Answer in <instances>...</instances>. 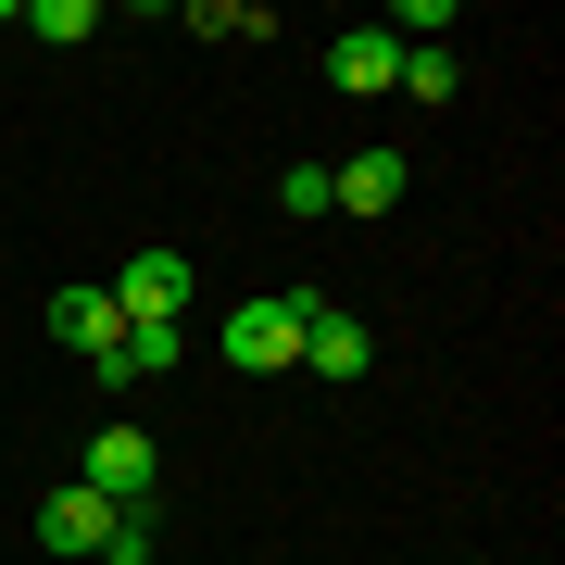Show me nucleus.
<instances>
[{
    "label": "nucleus",
    "instance_id": "1",
    "mask_svg": "<svg viewBox=\"0 0 565 565\" xmlns=\"http://www.w3.org/2000/svg\"><path fill=\"white\" fill-rule=\"evenodd\" d=\"M302 327H315V289H264V302H239L226 315V364H239V377H277V364H302Z\"/></svg>",
    "mask_w": 565,
    "mask_h": 565
},
{
    "label": "nucleus",
    "instance_id": "2",
    "mask_svg": "<svg viewBox=\"0 0 565 565\" xmlns=\"http://www.w3.org/2000/svg\"><path fill=\"white\" fill-rule=\"evenodd\" d=\"M189 302H202V264H189L177 239L126 252V277H114V315L126 327H189Z\"/></svg>",
    "mask_w": 565,
    "mask_h": 565
},
{
    "label": "nucleus",
    "instance_id": "3",
    "mask_svg": "<svg viewBox=\"0 0 565 565\" xmlns=\"http://www.w3.org/2000/svg\"><path fill=\"white\" fill-rule=\"evenodd\" d=\"M151 465H163V452H151V427H102L76 478H88V490H102V503L126 515V503H151Z\"/></svg>",
    "mask_w": 565,
    "mask_h": 565
},
{
    "label": "nucleus",
    "instance_id": "4",
    "mask_svg": "<svg viewBox=\"0 0 565 565\" xmlns=\"http://www.w3.org/2000/svg\"><path fill=\"white\" fill-rule=\"evenodd\" d=\"M403 189H415L403 151H352V163H327V214H403Z\"/></svg>",
    "mask_w": 565,
    "mask_h": 565
},
{
    "label": "nucleus",
    "instance_id": "5",
    "mask_svg": "<svg viewBox=\"0 0 565 565\" xmlns=\"http://www.w3.org/2000/svg\"><path fill=\"white\" fill-rule=\"evenodd\" d=\"M39 541H51V553H102V541H114V503H102L88 478H63L51 503H39Z\"/></svg>",
    "mask_w": 565,
    "mask_h": 565
},
{
    "label": "nucleus",
    "instance_id": "6",
    "mask_svg": "<svg viewBox=\"0 0 565 565\" xmlns=\"http://www.w3.org/2000/svg\"><path fill=\"white\" fill-rule=\"evenodd\" d=\"M302 364H315V377H327V390H352V377H364V364H377V340H364V327H352L340 302H315V327H302Z\"/></svg>",
    "mask_w": 565,
    "mask_h": 565
},
{
    "label": "nucleus",
    "instance_id": "7",
    "mask_svg": "<svg viewBox=\"0 0 565 565\" xmlns=\"http://www.w3.org/2000/svg\"><path fill=\"white\" fill-rule=\"evenodd\" d=\"M327 76H340V102H377V88L403 76V39H390V25H352V39L327 51Z\"/></svg>",
    "mask_w": 565,
    "mask_h": 565
},
{
    "label": "nucleus",
    "instance_id": "8",
    "mask_svg": "<svg viewBox=\"0 0 565 565\" xmlns=\"http://www.w3.org/2000/svg\"><path fill=\"white\" fill-rule=\"evenodd\" d=\"M177 352H189V327H126V340L88 364V377H102V390H139V377H163Z\"/></svg>",
    "mask_w": 565,
    "mask_h": 565
},
{
    "label": "nucleus",
    "instance_id": "9",
    "mask_svg": "<svg viewBox=\"0 0 565 565\" xmlns=\"http://www.w3.org/2000/svg\"><path fill=\"white\" fill-rule=\"evenodd\" d=\"M51 340H76L88 364H102V352L126 340V315H114V289H63V302H51Z\"/></svg>",
    "mask_w": 565,
    "mask_h": 565
},
{
    "label": "nucleus",
    "instance_id": "10",
    "mask_svg": "<svg viewBox=\"0 0 565 565\" xmlns=\"http://www.w3.org/2000/svg\"><path fill=\"white\" fill-rule=\"evenodd\" d=\"M13 25H39L51 51H76V39H102V0H25Z\"/></svg>",
    "mask_w": 565,
    "mask_h": 565
},
{
    "label": "nucleus",
    "instance_id": "11",
    "mask_svg": "<svg viewBox=\"0 0 565 565\" xmlns=\"http://www.w3.org/2000/svg\"><path fill=\"white\" fill-rule=\"evenodd\" d=\"M390 88H415V102H452L465 63H452V51H403V76H390Z\"/></svg>",
    "mask_w": 565,
    "mask_h": 565
},
{
    "label": "nucleus",
    "instance_id": "12",
    "mask_svg": "<svg viewBox=\"0 0 565 565\" xmlns=\"http://www.w3.org/2000/svg\"><path fill=\"white\" fill-rule=\"evenodd\" d=\"M277 214H302V226L327 214V163H289V177H277Z\"/></svg>",
    "mask_w": 565,
    "mask_h": 565
},
{
    "label": "nucleus",
    "instance_id": "13",
    "mask_svg": "<svg viewBox=\"0 0 565 565\" xmlns=\"http://www.w3.org/2000/svg\"><path fill=\"white\" fill-rule=\"evenodd\" d=\"M102 565H151V503H126V515H114V541H102Z\"/></svg>",
    "mask_w": 565,
    "mask_h": 565
}]
</instances>
